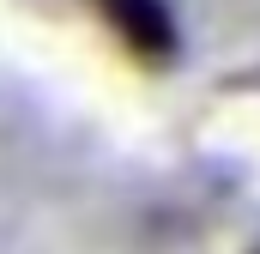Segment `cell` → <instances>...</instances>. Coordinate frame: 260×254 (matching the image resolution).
Listing matches in <instances>:
<instances>
[{"label": "cell", "mask_w": 260, "mask_h": 254, "mask_svg": "<svg viewBox=\"0 0 260 254\" xmlns=\"http://www.w3.org/2000/svg\"><path fill=\"white\" fill-rule=\"evenodd\" d=\"M103 12L127 30L139 49H170V12L157 0H103Z\"/></svg>", "instance_id": "cell-1"}]
</instances>
